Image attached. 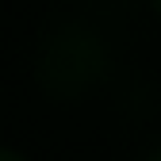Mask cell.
Wrapping results in <instances>:
<instances>
[{
  "mask_svg": "<svg viewBox=\"0 0 161 161\" xmlns=\"http://www.w3.org/2000/svg\"><path fill=\"white\" fill-rule=\"evenodd\" d=\"M0 161H27L19 150H8V146H0Z\"/></svg>",
  "mask_w": 161,
  "mask_h": 161,
  "instance_id": "7a4b0ae2",
  "label": "cell"
},
{
  "mask_svg": "<svg viewBox=\"0 0 161 161\" xmlns=\"http://www.w3.org/2000/svg\"><path fill=\"white\" fill-rule=\"evenodd\" d=\"M150 161H161V146H157V150H153V153H150Z\"/></svg>",
  "mask_w": 161,
  "mask_h": 161,
  "instance_id": "277c9868",
  "label": "cell"
},
{
  "mask_svg": "<svg viewBox=\"0 0 161 161\" xmlns=\"http://www.w3.org/2000/svg\"><path fill=\"white\" fill-rule=\"evenodd\" d=\"M108 77V50L104 42L80 23L54 27L35 54V80L54 100H85Z\"/></svg>",
  "mask_w": 161,
  "mask_h": 161,
  "instance_id": "6da1fadb",
  "label": "cell"
},
{
  "mask_svg": "<svg viewBox=\"0 0 161 161\" xmlns=\"http://www.w3.org/2000/svg\"><path fill=\"white\" fill-rule=\"evenodd\" d=\"M150 4H153V12H157V19H161V0H150Z\"/></svg>",
  "mask_w": 161,
  "mask_h": 161,
  "instance_id": "3957f363",
  "label": "cell"
}]
</instances>
